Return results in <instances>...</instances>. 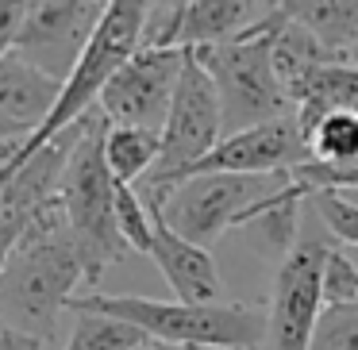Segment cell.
I'll list each match as a JSON object with an SVG mask.
<instances>
[{"mask_svg":"<svg viewBox=\"0 0 358 350\" xmlns=\"http://www.w3.org/2000/svg\"><path fill=\"white\" fill-rule=\"evenodd\" d=\"M304 162H312L308 143H304L301 119L285 116L273 119V124L250 127V131L227 135L201 166H196L189 177L196 173H243V177H281V173L301 170Z\"/></svg>","mask_w":358,"mask_h":350,"instance_id":"11","label":"cell"},{"mask_svg":"<svg viewBox=\"0 0 358 350\" xmlns=\"http://www.w3.org/2000/svg\"><path fill=\"white\" fill-rule=\"evenodd\" d=\"M273 20H278V4L243 39H231L224 47L189 50L208 70L212 85L220 93L224 139L227 135H239V131H250V127L273 124V119L296 116L293 101H289L285 85H281L278 70H273Z\"/></svg>","mask_w":358,"mask_h":350,"instance_id":"5","label":"cell"},{"mask_svg":"<svg viewBox=\"0 0 358 350\" xmlns=\"http://www.w3.org/2000/svg\"><path fill=\"white\" fill-rule=\"evenodd\" d=\"M312 162L320 166H358V112H327L301 124Z\"/></svg>","mask_w":358,"mask_h":350,"instance_id":"18","label":"cell"},{"mask_svg":"<svg viewBox=\"0 0 358 350\" xmlns=\"http://www.w3.org/2000/svg\"><path fill=\"white\" fill-rule=\"evenodd\" d=\"M143 27H147V0H108V12H104L101 27H96L89 50L81 54L78 70L66 78L62 96H58V108L50 112V119L0 166V181L8 177L12 170L27 162L31 154H39L50 139H58L62 131H70L73 124L96 112L108 81L116 78V70L143 47Z\"/></svg>","mask_w":358,"mask_h":350,"instance_id":"4","label":"cell"},{"mask_svg":"<svg viewBox=\"0 0 358 350\" xmlns=\"http://www.w3.org/2000/svg\"><path fill=\"white\" fill-rule=\"evenodd\" d=\"M108 127L112 124L104 119L101 108L81 119L78 147H73V158H70L66 177H62V193H58L66 227H70V235L78 239L81 254H85L93 285L104 277V270L120 265L131 254V247L120 235V219H116L120 181L112 177L108 158H104Z\"/></svg>","mask_w":358,"mask_h":350,"instance_id":"3","label":"cell"},{"mask_svg":"<svg viewBox=\"0 0 358 350\" xmlns=\"http://www.w3.org/2000/svg\"><path fill=\"white\" fill-rule=\"evenodd\" d=\"M150 216H155V242H150L147 258L158 265L166 285L173 289V300H181V304H220L224 300V281H220L212 250L181 239L158 212H150Z\"/></svg>","mask_w":358,"mask_h":350,"instance_id":"13","label":"cell"},{"mask_svg":"<svg viewBox=\"0 0 358 350\" xmlns=\"http://www.w3.org/2000/svg\"><path fill=\"white\" fill-rule=\"evenodd\" d=\"M289 181L281 177H243V173H196L173 185H135L150 212L166 219L181 239L212 250L231 227L247 219L250 208L273 196Z\"/></svg>","mask_w":358,"mask_h":350,"instance_id":"6","label":"cell"},{"mask_svg":"<svg viewBox=\"0 0 358 350\" xmlns=\"http://www.w3.org/2000/svg\"><path fill=\"white\" fill-rule=\"evenodd\" d=\"M58 96H62V81L12 50L0 62V139L20 150L50 119Z\"/></svg>","mask_w":358,"mask_h":350,"instance_id":"12","label":"cell"},{"mask_svg":"<svg viewBox=\"0 0 358 350\" xmlns=\"http://www.w3.org/2000/svg\"><path fill=\"white\" fill-rule=\"evenodd\" d=\"M116 219H120V235L131 247V254H150V242H155V216H150L147 200L135 185H120L116 193Z\"/></svg>","mask_w":358,"mask_h":350,"instance_id":"20","label":"cell"},{"mask_svg":"<svg viewBox=\"0 0 358 350\" xmlns=\"http://www.w3.org/2000/svg\"><path fill=\"white\" fill-rule=\"evenodd\" d=\"M93 285L85 254L70 235L62 204H50L12 250L0 273V316L35 335L50 350L62 347V316H70L81 289Z\"/></svg>","mask_w":358,"mask_h":350,"instance_id":"1","label":"cell"},{"mask_svg":"<svg viewBox=\"0 0 358 350\" xmlns=\"http://www.w3.org/2000/svg\"><path fill=\"white\" fill-rule=\"evenodd\" d=\"M70 312H93V316L131 323L155 347H170V350H258L266 342L262 304H235V300L181 304V300L89 289L73 300Z\"/></svg>","mask_w":358,"mask_h":350,"instance_id":"2","label":"cell"},{"mask_svg":"<svg viewBox=\"0 0 358 350\" xmlns=\"http://www.w3.org/2000/svg\"><path fill=\"white\" fill-rule=\"evenodd\" d=\"M220 143H224L220 93L212 85L208 70L196 62V54L185 50L181 85H178V96H173L170 119L162 127V154H158L155 173L143 185H173V181H185Z\"/></svg>","mask_w":358,"mask_h":350,"instance_id":"8","label":"cell"},{"mask_svg":"<svg viewBox=\"0 0 358 350\" xmlns=\"http://www.w3.org/2000/svg\"><path fill=\"white\" fill-rule=\"evenodd\" d=\"M150 339L135 331L131 323H120L108 316H93V312H70V331H66L58 350H143Z\"/></svg>","mask_w":358,"mask_h":350,"instance_id":"19","label":"cell"},{"mask_svg":"<svg viewBox=\"0 0 358 350\" xmlns=\"http://www.w3.org/2000/svg\"><path fill=\"white\" fill-rule=\"evenodd\" d=\"M24 235H27V224H20L16 216H8V212H0V273H4L12 250L20 247V239H24Z\"/></svg>","mask_w":358,"mask_h":350,"instance_id":"25","label":"cell"},{"mask_svg":"<svg viewBox=\"0 0 358 350\" xmlns=\"http://www.w3.org/2000/svg\"><path fill=\"white\" fill-rule=\"evenodd\" d=\"M143 350H162V347H155V342H150V347H143Z\"/></svg>","mask_w":358,"mask_h":350,"instance_id":"28","label":"cell"},{"mask_svg":"<svg viewBox=\"0 0 358 350\" xmlns=\"http://www.w3.org/2000/svg\"><path fill=\"white\" fill-rule=\"evenodd\" d=\"M108 4L101 0H31L16 39V54L35 62L43 73L66 85L89 50Z\"/></svg>","mask_w":358,"mask_h":350,"instance_id":"10","label":"cell"},{"mask_svg":"<svg viewBox=\"0 0 358 350\" xmlns=\"http://www.w3.org/2000/svg\"><path fill=\"white\" fill-rule=\"evenodd\" d=\"M273 12L270 0H189L181 4L178 50H204L224 47L231 39L250 35Z\"/></svg>","mask_w":358,"mask_h":350,"instance_id":"14","label":"cell"},{"mask_svg":"<svg viewBox=\"0 0 358 350\" xmlns=\"http://www.w3.org/2000/svg\"><path fill=\"white\" fill-rule=\"evenodd\" d=\"M181 70H185V50L139 47L116 70V78L108 81L96 108L104 112V119L112 127L162 131L181 85Z\"/></svg>","mask_w":358,"mask_h":350,"instance_id":"9","label":"cell"},{"mask_svg":"<svg viewBox=\"0 0 358 350\" xmlns=\"http://www.w3.org/2000/svg\"><path fill=\"white\" fill-rule=\"evenodd\" d=\"M158 154H162V131L147 127H108L104 139V158L120 185H143L155 173Z\"/></svg>","mask_w":358,"mask_h":350,"instance_id":"17","label":"cell"},{"mask_svg":"<svg viewBox=\"0 0 358 350\" xmlns=\"http://www.w3.org/2000/svg\"><path fill=\"white\" fill-rule=\"evenodd\" d=\"M347 304H358V262L343 242H335L324 265V308H347Z\"/></svg>","mask_w":358,"mask_h":350,"instance_id":"21","label":"cell"},{"mask_svg":"<svg viewBox=\"0 0 358 350\" xmlns=\"http://www.w3.org/2000/svg\"><path fill=\"white\" fill-rule=\"evenodd\" d=\"M308 208L320 216V224L327 227V235H331L335 242L358 247V200L339 196V193H320L308 200Z\"/></svg>","mask_w":358,"mask_h":350,"instance_id":"22","label":"cell"},{"mask_svg":"<svg viewBox=\"0 0 358 350\" xmlns=\"http://www.w3.org/2000/svg\"><path fill=\"white\" fill-rule=\"evenodd\" d=\"M281 12L335 54L350 58L358 50V0H285Z\"/></svg>","mask_w":358,"mask_h":350,"instance_id":"15","label":"cell"},{"mask_svg":"<svg viewBox=\"0 0 358 350\" xmlns=\"http://www.w3.org/2000/svg\"><path fill=\"white\" fill-rule=\"evenodd\" d=\"M24 12L27 4L24 0H0V62L16 50V39H20V27H24Z\"/></svg>","mask_w":358,"mask_h":350,"instance_id":"24","label":"cell"},{"mask_svg":"<svg viewBox=\"0 0 358 350\" xmlns=\"http://www.w3.org/2000/svg\"><path fill=\"white\" fill-rule=\"evenodd\" d=\"M320 219V216H316ZM335 239L327 227L301 235L293 250L278 262L273 293L266 304V342L262 350H308L324 316V265Z\"/></svg>","mask_w":358,"mask_h":350,"instance_id":"7","label":"cell"},{"mask_svg":"<svg viewBox=\"0 0 358 350\" xmlns=\"http://www.w3.org/2000/svg\"><path fill=\"white\" fill-rule=\"evenodd\" d=\"M331 62H343V54L327 50L312 31H304L301 24L285 20V12H281V4H278V20H273V70H278L285 93L296 85V81L308 78L312 70L331 66Z\"/></svg>","mask_w":358,"mask_h":350,"instance_id":"16","label":"cell"},{"mask_svg":"<svg viewBox=\"0 0 358 350\" xmlns=\"http://www.w3.org/2000/svg\"><path fill=\"white\" fill-rule=\"evenodd\" d=\"M162 350H170V347H162Z\"/></svg>","mask_w":358,"mask_h":350,"instance_id":"30","label":"cell"},{"mask_svg":"<svg viewBox=\"0 0 358 350\" xmlns=\"http://www.w3.org/2000/svg\"><path fill=\"white\" fill-rule=\"evenodd\" d=\"M12 154H16V147H12V143H4V139H0V166L8 162Z\"/></svg>","mask_w":358,"mask_h":350,"instance_id":"27","label":"cell"},{"mask_svg":"<svg viewBox=\"0 0 358 350\" xmlns=\"http://www.w3.org/2000/svg\"><path fill=\"white\" fill-rule=\"evenodd\" d=\"M350 62H358V50H355V54H350Z\"/></svg>","mask_w":358,"mask_h":350,"instance_id":"29","label":"cell"},{"mask_svg":"<svg viewBox=\"0 0 358 350\" xmlns=\"http://www.w3.org/2000/svg\"><path fill=\"white\" fill-rule=\"evenodd\" d=\"M0 350H50V347L39 342L35 335L20 331L16 323H8V319L0 316Z\"/></svg>","mask_w":358,"mask_h":350,"instance_id":"26","label":"cell"},{"mask_svg":"<svg viewBox=\"0 0 358 350\" xmlns=\"http://www.w3.org/2000/svg\"><path fill=\"white\" fill-rule=\"evenodd\" d=\"M308 350H358V304L324 308Z\"/></svg>","mask_w":358,"mask_h":350,"instance_id":"23","label":"cell"}]
</instances>
